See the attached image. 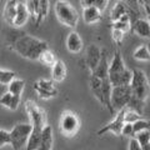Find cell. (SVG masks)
I'll return each instance as SVG.
<instances>
[{
    "label": "cell",
    "mask_w": 150,
    "mask_h": 150,
    "mask_svg": "<svg viewBox=\"0 0 150 150\" xmlns=\"http://www.w3.org/2000/svg\"><path fill=\"white\" fill-rule=\"evenodd\" d=\"M13 50L18 53L20 56L29 60H39L44 51L49 50L48 43L40 40L31 35L20 36L14 41Z\"/></svg>",
    "instance_id": "6da1fadb"
},
{
    "label": "cell",
    "mask_w": 150,
    "mask_h": 150,
    "mask_svg": "<svg viewBox=\"0 0 150 150\" xmlns=\"http://www.w3.org/2000/svg\"><path fill=\"white\" fill-rule=\"evenodd\" d=\"M108 78H109L112 88L121 86V85H130V83H131L133 71L125 68V64L123 62V56H121L119 50L115 51L114 58H112L111 63L109 64V74H108Z\"/></svg>",
    "instance_id": "7a4b0ae2"
},
{
    "label": "cell",
    "mask_w": 150,
    "mask_h": 150,
    "mask_svg": "<svg viewBox=\"0 0 150 150\" xmlns=\"http://www.w3.org/2000/svg\"><path fill=\"white\" fill-rule=\"evenodd\" d=\"M55 14H56L58 20L65 26L75 28L79 21L78 11L75 10L68 1H63V0L56 1L55 3Z\"/></svg>",
    "instance_id": "3957f363"
},
{
    "label": "cell",
    "mask_w": 150,
    "mask_h": 150,
    "mask_svg": "<svg viewBox=\"0 0 150 150\" xmlns=\"http://www.w3.org/2000/svg\"><path fill=\"white\" fill-rule=\"evenodd\" d=\"M130 86L131 90H133V96L145 103L150 93V85L146 75L143 70H133V79H131Z\"/></svg>",
    "instance_id": "277c9868"
},
{
    "label": "cell",
    "mask_w": 150,
    "mask_h": 150,
    "mask_svg": "<svg viewBox=\"0 0 150 150\" xmlns=\"http://www.w3.org/2000/svg\"><path fill=\"white\" fill-rule=\"evenodd\" d=\"M33 133V125L31 123H20L16 124L10 130V145L14 150H20L21 148L26 146L28 140H29L30 135Z\"/></svg>",
    "instance_id": "5b68a950"
},
{
    "label": "cell",
    "mask_w": 150,
    "mask_h": 150,
    "mask_svg": "<svg viewBox=\"0 0 150 150\" xmlns=\"http://www.w3.org/2000/svg\"><path fill=\"white\" fill-rule=\"evenodd\" d=\"M133 98V90L130 85H121L112 88L111 91V106L115 111V115L120 110L125 109Z\"/></svg>",
    "instance_id": "8992f818"
},
{
    "label": "cell",
    "mask_w": 150,
    "mask_h": 150,
    "mask_svg": "<svg viewBox=\"0 0 150 150\" xmlns=\"http://www.w3.org/2000/svg\"><path fill=\"white\" fill-rule=\"evenodd\" d=\"M80 118L74 111H63L59 121V129L64 137H74L80 129Z\"/></svg>",
    "instance_id": "52a82bcc"
},
{
    "label": "cell",
    "mask_w": 150,
    "mask_h": 150,
    "mask_svg": "<svg viewBox=\"0 0 150 150\" xmlns=\"http://www.w3.org/2000/svg\"><path fill=\"white\" fill-rule=\"evenodd\" d=\"M25 110L29 115V118L31 120V125L34 128H41L44 129L46 126V114L45 111L39 108L35 101L33 100H28L25 101Z\"/></svg>",
    "instance_id": "ba28073f"
},
{
    "label": "cell",
    "mask_w": 150,
    "mask_h": 150,
    "mask_svg": "<svg viewBox=\"0 0 150 150\" xmlns=\"http://www.w3.org/2000/svg\"><path fill=\"white\" fill-rule=\"evenodd\" d=\"M125 111H126V108L123 110H120L118 114L115 115V118L112 119L111 121L108 125L103 126L100 130H98V135H104L105 133H112L115 135H121V130H123L124 125H125Z\"/></svg>",
    "instance_id": "9c48e42d"
},
{
    "label": "cell",
    "mask_w": 150,
    "mask_h": 150,
    "mask_svg": "<svg viewBox=\"0 0 150 150\" xmlns=\"http://www.w3.org/2000/svg\"><path fill=\"white\" fill-rule=\"evenodd\" d=\"M101 55H103V50H100L96 45L91 44L86 50V65L90 69V71L93 73L94 70L98 68L100 60H101Z\"/></svg>",
    "instance_id": "30bf717a"
},
{
    "label": "cell",
    "mask_w": 150,
    "mask_h": 150,
    "mask_svg": "<svg viewBox=\"0 0 150 150\" xmlns=\"http://www.w3.org/2000/svg\"><path fill=\"white\" fill-rule=\"evenodd\" d=\"M67 49L70 51L71 54H78L80 53L84 48V44H83V40L80 35L78 34L76 31H71L67 38Z\"/></svg>",
    "instance_id": "8fae6325"
},
{
    "label": "cell",
    "mask_w": 150,
    "mask_h": 150,
    "mask_svg": "<svg viewBox=\"0 0 150 150\" xmlns=\"http://www.w3.org/2000/svg\"><path fill=\"white\" fill-rule=\"evenodd\" d=\"M30 14L28 10L26 3L23 1H18V6H16V16H15V21H14V25L15 28H20L23 25L26 24L28 19H29Z\"/></svg>",
    "instance_id": "7c38bea8"
},
{
    "label": "cell",
    "mask_w": 150,
    "mask_h": 150,
    "mask_svg": "<svg viewBox=\"0 0 150 150\" xmlns=\"http://www.w3.org/2000/svg\"><path fill=\"white\" fill-rule=\"evenodd\" d=\"M131 29L137 35L145 38V39H150V24L149 21L144 20V19H137L133 25H131Z\"/></svg>",
    "instance_id": "4fadbf2b"
},
{
    "label": "cell",
    "mask_w": 150,
    "mask_h": 150,
    "mask_svg": "<svg viewBox=\"0 0 150 150\" xmlns=\"http://www.w3.org/2000/svg\"><path fill=\"white\" fill-rule=\"evenodd\" d=\"M83 19L86 24H95L103 19V13L98 10L95 6H89L83 9Z\"/></svg>",
    "instance_id": "5bb4252c"
},
{
    "label": "cell",
    "mask_w": 150,
    "mask_h": 150,
    "mask_svg": "<svg viewBox=\"0 0 150 150\" xmlns=\"http://www.w3.org/2000/svg\"><path fill=\"white\" fill-rule=\"evenodd\" d=\"M53 128L50 125H46L43 129V133H41V142L38 150H51L53 149Z\"/></svg>",
    "instance_id": "9a60e30c"
},
{
    "label": "cell",
    "mask_w": 150,
    "mask_h": 150,
    "mask_svg": "<svg viewBox=\"0 0 150 150\" xmlns=\"http://www.w3.org/2000/svg\"><path fill=\"white\" fill-rule=\"evenodd\" d=\"M51 76H53V80L56 83H62L67 78V67L63 63V60H56L55 65L51 68Z\"/></svg>",
    "instance_id": "2e32d148"
},
{
    "label": "cell",
    "mask_w": 150,
    "mask_h": 150,
    "mask_svg": "<svg viewBox=\"0 0 150 150\" xmlns=\"http://www.w3.org/2000/svg\"><path fill=\"white\" fill-rule=\"evenodd\" d=\"M0 104L3 106L8 108L9 110H16L19 104H20V98L18 96H14L13 94H10L9 91H6L5 94H3L1 96H0Z\"/></svg>",
    "instance_id": "e0dca14e"
},
{
    "label": "cell",
    "mask_w": 150,
    "mask_h": 150,
    "mask_svg": "<svg viewBox=\"0 0 150 150\" xmlns=\"http://www.w3.org/2000/svg\"><path fill=\"white\" fill-rule=\"evenodd\" d=\"M41 133L43 129L41 128H34L33 126V133L30 135L28 144L25 146V150H38L40 146V142H41Z\"/></svg>",
    "instance_id": "ac0fdd59"
},
{
    "label": "cell",
    "mask_w": 150,
    "mask_h": 150,
    "mask_svg": "<svg viewBox=\"0 0 150 150\" xmlns=\"http://www.w3.org/2000/svg\"><path fill=\"white\" fill-rule=\"evenodd\" d=\"M16 6H18V1L10 0V1H6L5 8H4V19H5L10 25H14V21H15Z\"/></svg>",
    "instance_id": "d6986e66"
},
{
    "label": "cell",
    "mask_w": 150,
    "mask_h": 150,
    "mask_svg": "<svg viewBox=\"0 0 150 150\" xmlns=\"http://www.w3.org/2000/svg\"><path fill=\"white\" fill-rule=\"evenodd\" d=\"M103 80H104V79H100V78L95 76V75H91V76H90V89H91V93L100 103H103V95H101Z\"/></svg>",
    "instance_id": "ffe728a7"
},
{
    "label": "cell",
    "mask_w": 150,
    "mask_h": 150,
    "mask_svg": "<svg viewBox=\"0 0 150 150\" xmlns=\"http://www.w3.org/2000/svg\"><path fill=\"white\" fill-rule=\"evenodd\" d=\"M111 28L114 30H120L123 31L124 34L125 33H128L131 28V24H130V15L129 14H126V15H123L118 21H114L111 24Z\"/></svg>",
    "instance_id": "44dd1931"
},
{
    "label": "cell",
    "mask_w": 150,
    "mask_h": 150,
    "mask_svg": "<svg viewBox=\"0 0 150 150\" xmlns=\"http://www.w3.org/2000/svg\"><path fill=\"white\" fill-rule=\"evenodd\" d=\"M24 86H25L24 80H21V79H14V80L8 85V91L10 94H13L14 96L20 98L23 90H24Z\"/></svg>",
    "instance_id": "7402d4cb"
},
{
    "label": "cell",
    "mask_w": 150,
    "mask_h": 150,
    "mask_svg": "<svg viewBox=\"0 0 150 150\" xmlns=\"http://www.w3.org/2000/svg\"><path fill=\"white\" fill-rule=\"evenodd\" d=\"M126 14H128V6H126L124 3H115V6L112 8L111 14H110L111 15L110 18H111L112 23H114V21H118L121 16L126 15Z\"/></svg>",
    "instance_id": "603a6c76"
},
{
    "label": "cell",
    "mask_w": 150,
    "mask_h": 150,
    "mask_svg": "<svg viewBox=\"0 0 150 150\" xmlns=\"http://www.w3.org/2000/svg\"><path fill=\"white\" fill-rule=\"evenodd\" d=\"M134 59L139 62H150V50L146 45H140L139 48L134 51Z\"/></svg>",
    "instance_id": "cb8c5ba5"
},
{
    "label": "cell",
    "mask_w": 150,
    "mask_h": 150,
    "mask_svg": "<svg viewBox=\"0 0 150 150\" xmlns=\"http://www.w3.org/2000/svg\"><path fill=\"white\" fill-rule=\"evenodd\" d=\"M135 139L138 140L143 150H150V131L145 130L135 135Z\"/></svg>",
    "instance_id": "d4e9b609"
},
{
    "label": "cell",
    "mask_w": 150,
    "mask_h": 150,
    "mask_svg": "<svg viewBox=\"0 0 150 150\" xmlns=\"http://www.w3.org/2000/svg\"><path fill=\"white\" fill-rule=\"evenodd\" d=\"M56 60H58V59H56V56H55V54L53 53V51H51V50H46V51H44V53L41 54L39 62L43 65H45V67H51V68H53L55 65V63H56Z\"/></svg>",
    "instance_id": "484cf974"
},
{
    "label": "cell",
    "mask_w": 150,
    "mask_h": 150,
    "mask_svg": "<svg viewBox=\"0 0 150 150\" xmlns=\"http://www.w3.org/2000/svg\"><path fill=\"white\" fill-rule=\"evenodd\" d=\"M48 11H49V1L48 0H40V5H39V15H38V19L35 21V25L39 26L41 20L48 15Z\"/></svg>",
    "instance_id": "4316f807"
},
{
    "label": "cell",
    "mask_w": 150,
    "mask_h": 150,
    "mask_svg": "<svg viewBox=\"0 0 150 150\" xmlns=\"http://www.w3.org/2000/svg\"><path fill=\"white\" fill-rule=\"evenodd\" d=\"M15 73L11 71V70H4V69H0V84L3 85H9L15 78Z\"/></svg>",
    "instance_id": "83f0119b"
},
{
    "label": "cell",
    "mask_w": 150,
    "mask_h": 150,
    "mask_svg": "<svg viewBox=\"0 0 150 150\" xmlns=\"http://www.w3.org/2000/svg\"><path fill=\"white\" fill-rule=\"evenodd\" d=\"M39 5H40V0H30V1H26V6L28 10H29L30 16H33V19L36 21L38 15H39Z\"/></svg>",
    "instance_id": "f1b7e54d"
},
{
    "label": "cell",
    "mask_w": 150,
    "mask_h": 150,
    "mask_svg": "<svg viewBox=\"0 0 150 150\" xmlns=\"http://www.w3.org/2000/svg\"><path fill=\"white\" fill-rule=\"evenodd\" d=\"M34 89L38 91V96L40 98V99H51V98H54L58 95V90H44V89H40L38 85H35L34 84Z\"/></svg>",
    "instance_id": "f546056e"
},
{
    "label": "cell",
    "mask_w": 150,
    "mask_h": 150,
    "mask_svg": "<svg viewBox=\"0 0 150 150\" xmlns=\"http://www.w3.org/2000/svg\"><path fill=\"white\" fill-rule=\"evenodd\" d=\"M142 119H143V116L140 115V114H138L137 111L130 110V109H128V108H126V111H125V118H124L125 123H129V124H135V123H137V121L142 120Z\"/></svg>",
    "instance_id": "4dcf8cb0"
},
{
    "label": "cell",
    "mask_w": 150,
    "mask_h": 150,
    "mask_svg": "<svg viewBox=\"0 0 150 150\" xmlns=\"http://www.w3.org/2000/svg\"><path fill=\"white\" fill-rule=\"evenodd\" d=\"M134 125V134L137 135L139 133H142V131H145V130H150V121L149 120H145V119H142L137 121Z\"/></svg>",
    "instance_id": "1f68e13d"
},
{
    "label": "cell",
    "mask_w": 150,
    "mask_h": 150,
    "mask_svg": "<svg viewBox=\"0 0 150 150\" xmlns=\"http://www.w3.org/2000/svg\"><path fill=\"white\" fill-rule=\"evenodd\" d=\"M35 85H38L40 89H44V90H55L54 83L51 80H45V79H40L36 83H34Z\"/></svg>",
    "instance_id": "d6a6232c"
},
{
    "label": "cell",
    "mask_w": 150,
    "mask_h": 150,
    "mask_svg": "<svg viewBox=\"0 0 150 150\" xmlns=\"http://www.w3.org/2000/svg\"><path fill=\"white\" fill-rule=\"evenodd\" d=\"M11 139H10V131L3 130L0 129V146H5V145L10 144Z\"/></svg>",
    "instance_id": "836d02e7"
},
{
    "label": "cell",
    "mask_w": 150,
    "mask_h": 150,
    "mask_svg": "<svg viewBox=\"0 0 150 150\" xmlns=\"http://www.w3.org/2000/svg\"><path fill=\"white\" fill-rule=\"evenodd\" d=\"M121 135H124V137H129L130 139L135 138V134H134V125H133V124H129V123H125L123 130H121Z\"/></svg>",
    "instance_id": "e575fe53"
},
{
    "label": "cell",
    "mask_w": 150,
    "mask_h": 150,
    "mask_svg": "<svg viewBox=\"0 0 150 150\" xmlns=\"http://www.w3.org/2000/svg\"><path fill=\"white\" fill-rule=\"evenodd\" d=\"M106 5H108V1L106 0H93V6H95L99 11H104L106 9Z\"/></svg>",
    "instance_id": "d590c367"
},
{
    "label": "cell",
    "mask_w": 150,
    "mask_h": 150,
    "mask_svg": "<svg viewBox=\"0 0 150 150\" xmlns=\"http://www.w3.org/2000/svg\"><path fill=\"white\" fill-rule=\"evenodd\" d=\"M112 40L115 41V43H118V44H121V41H123L124 39V33L123 31H120V30H114L112 29Z\"/></svg>",
    "instance_id": "8d00e7d4"
},
{
    "label": "cell",
    "mask_w": 150,
    "mask_h": 150,
    "mask_svg": "<svg viewBox=\"0 0 150 150\" xmlns=\"http://www.w3.org/2000/svg\"><path fill=\"white\" fill-rule=\"evenodd\" d=\"M129 150H143V149L140 146V144L138 143V140L133 138V139H130V142H129Z\"/></svg>",
    "instance_id": "74e56055"
},
{
    "label": "cell",
    "mask_w": 150,
    "mask_h": 150,
    "mask_svg": "<svg viewBox=\"0 0 150 150\" xmlns=\"http://www.w3.org/2000/svg\"><path fill=\"white\" fill-rule=\"evenodd\" d=\"M144 8H145V11H146L148 16H149V24H150V4H145Z\"/></svg>",
    "instance_id": "f35d334b"
}]
</instances>
